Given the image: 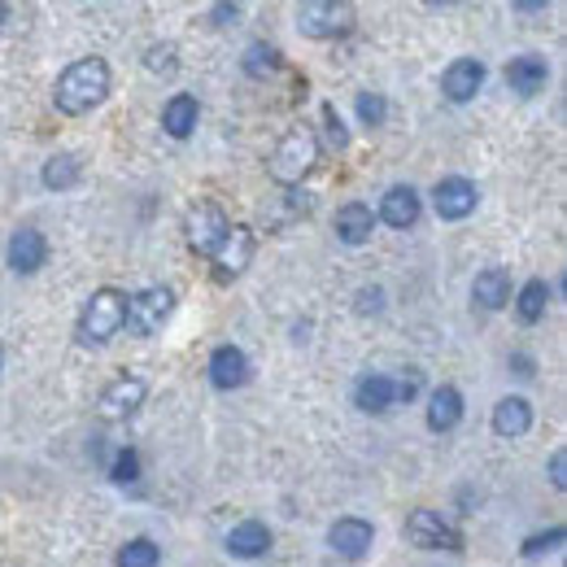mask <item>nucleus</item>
<instances>
[{
  "instance_id": "nucleus-17",
  "label": "nucleus",
  "mask_w": 567,
  "mask_h": 567,
  "mask_svg": "<svg viewBox=\"0 0 567 567\" xmlns=\"http://www.w3.org/2000/svg\"><path fill=\"white\" fill-rule=\"evenodd\" d=\"M249 380V358L236 346H218L210 354V384L214 389H240Z\"/></svg>"
},
{
  "instance_id": "nucleus-8",
  "label": "nucleus",
  "mask_w": 567,
  "mask_h": 567,
  "mask_svg": "<svg viewBox=\"0 0 567 567\" xmlns=\"http://www.w3.org/2000/svg\"><path fill=\"white\" fill-rule=\"evenodd\" d=\"M144 393H148V384H144L141 375H118L105 393H101V402H96V411H101V420H132L136 411L144 406Z\"/></svg>"
},
{
  "instance_id": "nucleus-9",
  "label": "nucleus",
  "mask_w": 567,
  "mask_h": 567,
  "mask_svg": "<svg viewBox=\"0 0 567 567\" xmlns=\"http://www.w3.org/2000/svg\"><path fill=\"white\" fill-rule=\"evenodd\" d=\"M210 258H214V267H218V276H240V271L254 262V231H249L245 223H231Z\"/></svg>"
},
{
  "instance_id": "nucleus-2",
  "label": "nucleus",
  "mask_w": 567,
  "mask_h": 567,
  "mask_svg": "<svg viewBox=\"0 0 567 567\" xmlns=\"http://www.w3.org/2000/svg\"><path fill=\"white\" fill-rule=\"evenodd\" d=\"M127 323V292L118 288H96L79 315V341L83 346H110Z\"/></svg>"
},
{
  "instance_id": "nucleus-16",
  "label": "nucleus",
  "mask_w": 567,
  "mask_h": 567,
  "mask_svg": "<svg viewBox=\"0 0 567 567\" xmlns=\"http://www.w3.org/2000/svg\"><path fill=\"white\" fill-rule=\"evenodd\" d=\"M380 218H384L389 227H398V231L415 227V223H420V193H415L411 184L389 188V193H384V202H380Z\"/></svg>"
},
{
  "instance_id": "nucleus-29",
  "label": "nucleus",
  "mask_w": 567,
  "mask_h": 567,
  "mask_svg": "<svg viewBox=\"0 0 567 567\" xmlns=\"http://www.w3.org/2000/svg\"><path fill=\"white\" fill-rule=\"evenodd\" d=\"M384 114H389V105H384L380 92H358V118H362L367 127H380Z\"/></svg>"
},
{
  "instance_id": "nucleus-33",
  "label": "nucleus",
  "mask_w": 567,
  "mask_h": 567,
  "mask_svg": "<svg viewBox=\"0 0 567 567\" xmlns=\"http://www.w3.org/2000/svg\"><path fill=\"white\" fill-rule=\"evenodd\" d=\"M550 485H555V489H564V485H567V458H564V450H555V454H550Z\"/></svg>"
},
{
  "instance_id": "nucleus-6",
  "label": "nucleus",
  "mask_w": 567,
  "mask_h": 567,
  "mask_svg": "<svg viewBox=\"0 0 567 567\" xmlns=\"http://www.w3.org/2000/svg\"><path fill=\"white\" fill-rule=\"evenodd\" d=\"M406 537H411V546H420V550H458V546H463L458 528H454L441 511H411Z\"/></svg>"
},
{
  "instance_id": "nucleus-1",
  "label": "nucleus",
  "mask_w": 567,
  "mask_h": 567,
  "mask_svg": "<svg viewBox=\"0 0 567 567\" xmlns=\"http://www.w3.org/2000/svg\"><path fill=\"white\" fill-rule=\"evenodd\" d=\"M105 96H110V66L101 58H83V62L66 66L62 79H58V87H53V105L62 114H87Z\"/></svg>"
},
{
  "instance_id": "nucleus-28",
  "label": "nucleus",
  "mask_w": 567,
  "mask_h": 567,
  "mask_svg": "<svg viewBox=\"0 0 567 567\" xmlns=\"http://www.w3.org/2000/svg\"><path fill=\"white\" fill-rule=\"evenodd\" d=\"M319 118H323V144H328L332 153H341V148L350 144V132H346V123H341V114H337L332 105H323V110H319Z\"/></svg>"
},
{
  "instance_id": "nucleus-11",
  "label": "nucleus",
  "mask_w": 567,
  "mask_h": 567,
  "mask_svg": "<svg viewBox=\"0 0 567 567\" xmlns=\"http://www.w3.org/2000/svg\"><path fill=\"white\" fill-rule=\"evenodd\" d=\"M4 258H9V267H13L18 276H35V271L44 267V258H49V240H44L35 227H22V231L9 236Z\"/></svg>"
},
{
  "instance_id": "nucleus-30",
  "label": "nucleus",
  "mask_w": 567,
  "mask_h": 567,
  "mask_svg": "<svg viewBox=\"0 0 567 567\" xmlns=\"http://www.w3.org/2000/svg\"><path fill=\"white\" fill-rule=\"evenodd\" d=\"M110 476H114L118 485H136V481H141V454H136V450H118Z\"/></svg>"
},
{
  "instance_id": "nucleus-23",
  "label": "nucleus",
  "mask_w": 567,
  "mask_h": 567,
  "mask_svg": "<svg viewBox=\"0 0 567 567\" xmlns=\"http://www.w3.org/2000/svg\"><path fill=\"white\" fill-rule=\"evenodd\" d=\"M533 427V406L524 402V398H502L494 406V432L497 436H506V441H515V436H524Z\"/></svg>"
},
{
  "instance_id": "nucleus-35",
  "label": "nucleus",
  "mask_w": 567,
  "mask_h": 567,
  "mask_svg": "<svg viewBox=\"0 0 567 567\" xmlns=\"http://www.w3.org/2000/svg\"><path fill=\"white\" fill-rule=\"evenodd\" d=\"M511 362H515V367H519V375H533V358L515 354V358H511Z\"/></svg>"
},
{
  "instance_id": "nucleus-27",
  "label": "nucleus",
  "mask_w": 567,
  "mask_h": 567,
  "mask_svg": "<svg viewBox=\"0 0 567 567\" xmlns=\"http://www.w3.org/2000/svg\"><path fill=\"white\" fill-rule=\"evenodd\" d=\"M157 546L148 542V537H136V542H127L123 550H118V567H157Z\"/></svg>"
},
{
  "instance_id": "nucleus-13",
  "label": "nucleus",
  "mask_w": 567,
  "mask_h": 567,
  "mask_svg": "<svg viewBox=\"0 0 567 567\" xmlns=\"http://www.w3.org/2000/svg\"><path fill=\"white\" fill-rule=\"evenodd\" d=\"M481 83H485V62H476V58H458V62H450V71L441 74V92L454 105L472 101L481 92Z\"/></svg>"
},
{
  "instance_id": "nucleus-5",
  "label": "nucleus",
  "mask_w": 567,
  "mask_h": 567,
  "mask_svg": "<svg viewBox=\"0 0 567 567\" xmlns=\"http://www.w3.org/2000/svg\"><path fill=\"white\" fill-rule=\"evenodd\" d=\"M297 27L310 40H332V35H346L354 27V9L346 0H310L297 9Z\"/></svg>"
},
{
  "instance_id": "nucleus-26",
  "label": "nucleus",
  "mask_w": 567,
  "mask_h": 567,
  "mask_svg": "<svg viewBox=\"0 0 567 567\" xmlns=\"http://www.w3.org/2000/svg\"><path fill=\"white\" fill-rule=\"evenodd\" d=\"M245 71L254 74V79H267V74L280 71V53L267 49V44H249L245 49Z\"/></svg>"
},
{
  "instance_id": "nucleus-7",
  "label": "nucleus",
  "mask_w": 567,
  "mask_h": 567,
  "mask_svg": "<svg viewBox=\"0 0 567 567\" xmlns=\"http://www.w3.org/2000/svg\"><path fill=\"white\" fill-rule=\"evenodd\" d=\"M227 214L218 210L214 202H197L193 210L184 214V231H188V245L197 249V254H214L218 249V240L227 236Z\"/></svg>"
},
{
  "instance_id": "nucleus-20",
  "label": "nucleus",
  "mask_w": 567,
  "mask_h": 567,
  "mask_svg": "<svg viewBox=\"0 0 567 567\" xmlns=\"http://www.w3.org/2000/svg\"><path fill=\"white\" fill-rule=\"evenodd\" d=\"M371 231H375V214L371 206H362V202H350V206H341L337 210V240L341 245H367L371 240Z\"/></svg>"
},
{
  "instance_id": "nucleus-25",
  "label": "nucleus",
  "mask_w": 567,
  "mask_h": 567,
  "mask_svg": "<svg viewBox=\"0 0 567 567\" xmlns=\"http://www.w3.org/2000/svg\"><path fill=\"white\" fill-rule=\"evenodd\" d=\"M546 306H550V284L546 280H528L519 288V297H515V315L524 323H537L546 315Z\"/></svg>"
},
{
  "instance_id": "nucleus-36",
  "label": "nucleus",
  "mask_w": 567,
  "mask_h": 567,
  "mask_svg": "<svg viewBox=\"0 0 567 567\" xmlns=\"http://www.w3.org/2000/svg\"><path fill=\"white\" fill-rule=\"evenodd\" d=\"M4 13H9V9H4V4H0V22H4Z\"/></svg>"
},
{
  "instance_id": "nucleus-15",
  "label": "nucleus",
  "mask_w": 567,
  "mask_h": 567,
  "mask_svg": "<svg viewBox=\"0 0 567 567\" xmlns=\"http://www.w3.org/2000/svg\"><path fill=\"white\" fill-rule=\"evenodd\" d=\"M271 550V528L258 524V519H245L227 533V555L231 559H262Z\"/></svg>"
},
{
  "instance_id": "nucleus-12",
  "label": "nucleus",
  "mask_w": 567,
  "mask_h": 567,
  "mask_svg": "<svg viewBox=\"0 0 567 567\" xmlns=\"http://www.w3.org/2000/svg\"><path fill=\"white\" fill-rule=\"evenodd\" d=\"M371 542H375V528H371L367 519H358V515H346V519H337V524L328 528V546H332L341 559H362V555L371 550Z\"/></svg>"
},
{
  "instance_id": "nucleus-24",
  "label": "nucleus",
  "mask_w": 567,
  "mask_h": 567,
  "mask_svg": "<svg viewBox=\"0 0 567 567\" xmlns=\"http://www.w3.org/2000/svg\"><path fill=\"white\" fill-rule=\"evenodd\" d=\"M40 179H44L49 193H66V188H74V184L83 179V162H79V153H58V157H49L44 171H40Z\"/></svg>"
},
{
  "instance_id": "nucleus-32",
  "label": "nucleus",
  "mask_w": 567,
  "mask_h": 567,
  "mask_svg": "<svg viewBox=\"0 0 567 567\" xmlns=\"http://www.w3.org/2000/svg\"><path fill=\"white\" fill-rule=\"evenodd\" d=\"M148 71H175V49H148Z\"/></svg>"
},
{
  "instance_id": "nucleus-3",
  "label": "nucleus",
  "mask_w": 567,
  "mask_h": 567,
  "mask_svg": "<svg viewBox=\"0 0 567 567\" xmlns=\"http://www.w3.org/2000/svg\"><path fill=\"white\" fill-rule=\"evenodd\" d=\"M315 157H319L315 132H310V127H292V132L276 144V153H271V179L284 184V188H297V184L310 175Z\"/></svg>"
},
{
  "instance_id": "nucleus-14",
  "label": "nucleus",
  "mask_w": 567,
  "mask_h": 567,
  "mask_svg": "<svg viewBox=\"0 0 567 567\" xmlns=\"http://www.w3.org/2000/svg\"><path fill=\"white\" fill-rule=\"evenodd\" d=\"M354 406L358 411H367V415H384V411H393V406H398V384H393L389 375H380V371L362 375V380L354 384Z\"/></svg>"
},
{
  "instance_id": "nucleus-10",
  "label": "nucleus",
  "mask_w": 567,
  "mask_h": 567,
  "mask_svg": "<svg viewBox=\"0 0 567 567\" xmlns=\"http://www.w3.org/2000/svg\"><path fill=\"white\" fill-rule=\"evenodd\" d=\"M476 202H481V193H476V184L472 179H463V175H450V179H441L436 188H432V206L441 218H467V214L476 210Z\"/></svg>"
},
{
  "instance_id": "nucleus-19",
  "label": "nucleus",
  "mask_w": 567,
  "mask_h": 567,
  "mask_svg": "<svg viewBox=\"0 0 567 567\" xmlns=\"http://www.w3.org/2000/svg\"><path fill=\"white\" fill-rule=\"evenodd\" d=\"M197 118H202V105H197V96H188V92L171 96L166 110H162V127H166V136H175V141H188V136L197 132Z\"/></svg>"
},
{
  "instance_id": "nucleus-22",
  "label": "nucleus",
  "mask_w": 567,
  "mask_h": 567,
  "mask_svg": "<svg viewBox=\"0 0 567 567\" xmlns=\"http://www.w3.org/2000/svg\"><path fill=\"white\" fill-rule=\"evenodd\" d=\"M458 420H463V393L454 384L432 389V398H427V427L432 432H450Z\"/></svg>"
},
{
  "instance_id": "nucleus-31",
  "label": "nucleus",
  "mask_w": 567,
  "mask_h": 567,
  "mask_svg": "<svg viewBox=\"0 0 567 567\" xmlns=\"http://www.w3.org/2000/svg\"><path fill=\"white\" fill-rule=\"evenodd\" d=\"M559 542H564V528H550V533H537V537H528V542H524V555H542V550H559Z\"/></svg>"
},
{
  "instance_id": "nucleus-21",
  "label": "nucleus",
  "mask_w": 567,
  "mask_h": 567,
  "mask_svg": "<svg viewBox=\"0 0 567 567\" xmlns=\"http://www.w3.org/2000/svg\"><path fill=\"white\" fill-rule=\"evenodd\" d=\"M472 301L481 310H502L511 301V271L506 267H485L472 284Z\"/></svg>"
},
{
  "instance_id": "nucleus-4",
  "label": "nucleus",
  "mask_w": 567,
  "mask_h": 567,
  "mask_svg": "<svg viewBox=\"0 0 567 567\" xmlns=\"http://www.w3.org/2000/svg\"><path fill=\"white\" fill-rule=\"evenodd\" d=\"M171 310H175V292L166 284H148L136 297H127V323L123 328H132L136 337H153V332H162Z\"/></svg>"
},
{
  "instance_id": "nucleus-34",
  "label": "nucleus",
  "mask_w": 567,
  "mask_h": 567,
  "mask_svg": "<svg viewBox=\"0 0 567 567\" xmlns=\"http://www.w3.org/2000/svg\"><path fill=\"white\" fill-rule=\"evenodd\" d=\"M214 18H218V22H227V18L236 22V18H240V9H236V4H214Z\"/></svg>"
},
{
  "instance_id": "nucleus-18",
  "label": "nucleus",
  "mask_w": 567,
  "mask_h": 567,
  "mask_svg": "<svg viewBox=\"0 0 567 567\" xmlns=\"http://www.w3.org/2000/svg\"><path fill=\"white\" fill-rule=\"evenodd\" d=\"M546 79H550L546 58H537V53H519V58H511V66H506V83H511V92H519V96L542 92Z\"/></svg>"
}]
</instances>
